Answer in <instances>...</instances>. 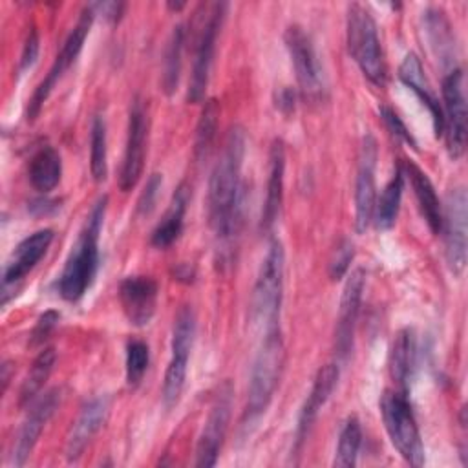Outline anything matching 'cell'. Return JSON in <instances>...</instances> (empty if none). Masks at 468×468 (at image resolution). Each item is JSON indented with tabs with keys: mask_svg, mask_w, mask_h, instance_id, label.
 I'll use <instances>...</instances> for the list:
<instances>
[{
	"mask_svg": "<svg viewBox=\"0 0 468 468\" xmlns=\"http://www.w3.org/2000/svg\"><path fill=\"white\" fill-rule=\"evenodd\" d=\"M245 157V132L232 126L208 181V219L221 245H229L241 218V166Z\"/></svg>",
	"mask_w": 468,
	"mask_h": 468,
	"instance_id": "1",
	"label": "cell"
},
{
	"mask_svg": "<svg viewBox=\"0 0 468 468\" xmlns=\"http://www.w3.org/2000/svg\"><path fill=\"white\" fill-rule=\"evenodd\" d=\"M108 197L95 201L86 221L66 258L64 269L58 276V294L66 302H79L90 289L99 267V236L106 214Z\"/></svg>",
	"mask_w": 468,
	"mask_h": 468,
	"instance_id": "2",
	"label": "cell"
},
{
	"mask_svg": "<svg viewBox=\"0 0 468 468\" xmlns=\"http://www.w3.org/2000/svg\"><path fill=\"white\" fill-rule=\"evenodd\" d=\"M285 362V347L280 329L265 333L250 369V382L245 404V422H254L269 408L278 388Z\"/></svg>",
	"mask_w": 468,
	"mask_h": 468,
	"instance_id": "3",
	"label": "cell"
},
{
	"mask_svg": "<svg viewBox=\"0 0 468 468\" xmlns=\"http://www.w3.org/2000/svg\"><path fill=\"white\" fill-rule=\"evenodd\" d=\"M347 51L358 64L364 77L382 86L386 82V62L377 31V22L371 13L360 4H349L347 7Z\"/></svg>",
	"mask_w": 468,
	"mask_h": 468,
	"instance_id": "4",
	"label": "cell"
},
{
	"mask_svg": "<svg viewBox=\"0 0 468 468\" xmlns=\"http://www.w3.org/2000/svg\"><path fill=\"white\" fill-rule=\"evenodd\" d=\"M285 252L280 239H272L261 260L258 278L252 289V318L265 333L278 327L283 298Z\"/></svg>",
	"mask_w": 468,
	"mask_h": 468,
	"instance_id": "5",
	"label": "cell"
},
{
	"mask_svg": "<svg viewBox=\"0 0 468 468\" xmlns=\"http://www.w3.org/2000/svg\"><path fill=\"white\" fill-rule=\"evenodd\" d=\"M380 415L391 444L413 466L424 464V446L408 399L400 389H386L380 397Z\"/></svg>",
	"mask_w": 468,
	"mask_h": 468,
	"instance_id": "6",
	"label": "cell"
},
{
	"mask_svg": "<svg viewBox=\"0 0 468 468\" xmlns=\"http://www.w3.org/2000/svg\"><path fill=\"white\" fill-rule=\"evenodd\" d=\"M196 336V314L190 305H185L179 309L174 320L172 329V342H170V360L165 371L163 380V402L166 408H174L183 393L185 380H186V369H188V358L194 346Z\"/></svg>",
	"mask_w": 468,
	"mask_h": 468,
	"instance_id": "7",
	"label": "cell"
},
{
	"mask_svg": "<svg viewBox=\"0 0 468 468\" xmlns=\"http://www.w3.org/2000/svg\"><path fill=\"white\" fill-rule=\"evenodd\" d=\"M203 9H205L203 13L205 16L199 22V27L196 33L194 62H192V73H190V82L186 91L188 102H201L205 99L212 60H214V51H216V38L225 18L227 4L214 2V4L203 5Z\"/></svg>",
	"mask_w": 468,
	"mask_h": 468,
	"instance_id": "8",
	"label": "cell"
},
{
	"mask_svg": "<svg viewBox=\"0 0 468 468\" xmlns=\"http://www.w3.org/2000/svg\"><path fill=\"white\" fill-rule=\"evenodd\" d=\"M93 18H95V11L91 7V4L84 5V9L80 11L75 26L71 27V31L68 33L60 51L57 53L48 75L42 79V82L35 88L31 99H29V104H27V121H35V117L40 113L44 102L48 101L49 93L53 91L55 84L60 80V77L66 73V69L77 60L82 46H84V40L91 29V24H93Z\"/></svg>",
	"mask_w": 468,
	"mask_h": 468,
	"instance_id": "9",
	"label": "cell"
},
{
	"mask_svg": "<svg viewBox=\"0 0 468 468\" xmlns=\"http://www.w3.org/2000/svg\"><path fill=\"white\" fill-rule=\"evenodd\" d=\"M444 238V256L450 271L459 276L466 267L468 247V197L464 186L448 190L441 205V230Z\"/></svg>",
	"mask_w": 468,
	"mask_h": 468,
	"instance_id": "10",
	"label": "cell"
},
{
	"mask_svg": "<svg viewBox=\"0 0 468 468\" xmlns=\"http://www.w3.org/2000/svg\"><path fill=\"white\" fill-rule=\"evenodd\" d=\"M283 40L291 55V62H292L302 95L309 101L322 99L325 91V80H324L322 66L309 33H305L302 26L292 24L285 29Z\"/></svg>",
	"mask_w": 468,
	"mask_h": 468,
	"instance_id": "11",
	"label": "cell"
},
{
	"mask_svg": "<svg viewBox=\"0 0 468 468\" xmlns=\"http://www.w3.org/2000/svg\"><path fill=\"white\" fill-rule=\"evenodd\" d=\"M442 133L450 157L459 159L466 148V93L461 68L450 69L442 79Z\"/></svg>",
	"mask_w": 468,
	"mask_h": 468,
	"instance_id": "12",
	"label": "cell"
},
{
	"mask_svg": "<svg viewBox=\"0 0 468 468\" xmlns=\"http://www.w3.org/2000/svg\"><path fill=\"white\" fill-rule=\"evenodd\" d=\"M232 410V386L225 380L210 404L203 430L196 444V466H214L223 446Z\"/></svg>",
	"mask_w": 468,
	"mask_h": 468,
	"instance_id": "13",
	"label": "cell"
},
{
	"mask_svg": "<svg viewBox=\"0 0 468 468\" xmlns=\"http://www.w3.org/2000/svg\"><path fill=\"white\" fill-rule=\"evenodd\" d=\"M146 139H148V113L143 99L135 97L130 106L126 146H124L122 166L119 174V188L122 192H130L137 185L143 174Z\"/></svg>",
	"mask_w": 468,
	"mask_h": 468,
	"instance_id": "14",
	"label": "cell"
},
{
	"mask_svg": "<svg viewBox=\"0 0 468 468\" xmlns=\"http://www.w3.org/2000/svg\"><path fill=\"white\" fill-rule=\"evenodd\" d=\"M377 141L373 135H366L358 154L356 179H355V229L358 234L366 232L373 221L375 212V168H377Z\"/></svg>",
	"mask_w": 468,
	"mask_h": 468,
	"instance_id": "15",
	"label": "cell"
},
{
	"mask_svg": "<svg viewBox=\"0 0 468 468\" xmlns=\"http://www.w3.org/2000/svg\"><path fill=\"white\" fill-rule=\"evenodd\" d=\"M366 285V272L362 267H356L351 271V274L346 280V285L342 289V298H340V309H338V320H336V329H335V349L336 356L344 362L351 349H353V340H355V327L360 313V302H362V292Z\"/></svg>",
	"mask_w": 468,
	"mask_h": 468,
	"instance_id": "16",
	"label": "cell"
},
{
	"mask_svg": "<svg viewBox=\"0 0 468 468\" xmlns=\"http://www.w3.org/2000/svg\"><path fill=\"white\" fill-rule=\"evenodd\" d=\"M62 400V391L58 388L46 391L27 411V417L24 419L16 441L13 444V453H11V461L15 466H22L27 457L31 455L44 426L48 424V420L53 417V413L57 411V408L60 406Z\"/></svg>",
	"mask_w": 468,
	"mask_h": 468,
	"instance_id": "17",
	"label": "cell"
},
{
	"mask_svg": "<svg viewBox=\"0 0 468 468\" xmlns=\"http://www.w3.org/2000/svg\"><path fill=\"white\" fill-rule=\"evenodd\" d=\"M121 307L130 324L146 325L157 305V283L150 276H126L119 285Z\"/></svg>",
	"mask_w": 468,
	"mask_h": 468,
	"instance_id": "18",
	"label": "cell"
},
{
	"mask_svg": "<svg viewBox=\"0 0 468 468\" xmlns=\"http://www.w3.org/2000/svg\"><path fill=\"white\" fill-rule=\"evenodd\" d=\"M112 406V399L108 395H99L90 399L82 408L79 417L75 419L68 441H66V457L68 461H77L93 435L102 428L108 419Z\"/></svg>",
	"mask_w": 468,
	"mask_h": 468,
	"instance_id": "19",
	"label": "cell"
},
{
	"mask_svg": "<svg viewBox=\"0 0 468 468\" xmlns=\"http://www.w3.org/2000/svg\"><path fill=\"white\" fill-rule=\"evenodd\" d=\"M53 241V230L51 229H40L27 238H24L15 250L11 252L5 267H4V291H7L11 285L24 280V276L40 261V258L46 254Z\"/></svg>",
	"mask_w": 468,
	"mask_h": 468,
	"instance_id": "20",
	"label": "cell"
},
{
	"mask_svg": "<svg viewBox=\"0 0 468 468\" xmlns=\"http://www.w3.org/2000/svg\"><path fill=\"white\" fill-rule=\"evenodd\" d=\"M338 377H340V367L336 362H329L325 366H322L314 377L313 388L302 406L300 417H298V426H296V450L302 446V442L305 441L309 428L313 426L318 411L322 410V406L327 402V399L331 397V393L335 391L336 384H338Z\"/></svg>",
	"mask_w": 468,
	"mask_h": 468,
	"instance_id": "21",
	"label": "cell"
},
{
	"mask_svg": "<svg viewBox=\"0 0 468 468\" xmlns=\"http://www.w3.org/2000/svg\"><path fill=\"white\" fill-rule=\"evenodd\" d=\"M397 75L419 97V101L428 108L431 121H433L435 137L442 135V108H441V102L422 69L420 58L415 53H408L402 58Z\"/></svg>",
	"mask_w": 468,
	"mask_h": 468,
	"instance_id": "22",
	"label": "cell"
},
{
	"mask_svg": "<svg viewBox=\"0 0 468 468\" xmlns=\"http://www.w3.org/2000/svg\"><path fill=\"white\" fill-rule=\"evenodd\" d=\"M283 174H285V148L282 139H274L269 150V176H267V192L261 210V227L269 230L282 208L283 203Z\"/></svg>",
	"mask_w": 468,
	"mask_h": 468,
	"instance_id": "23",
	"label": "cell"
},
{
	"mask_svg": "<svg viewBox=\"0 0 468 468\" xmlns=\"http://www.w3.org/2000/svg\"><path fill=\"white\" fill-rule=\"evenodd\" d=\"M188 197H190V188L186 186V183H181L176 188V192H174V196L170 199V205L165 210L161 221L152 230L150 241H152L154 247L165 249V247L172 245L181 236Z\"/></svg>",
	"mask_w": 468,
	"mask_h": 468,
	"instance_id": "24",
	"label": "cell"
},
{
	"mask_svg": "<svg viewBox=\"0 0 468 468\" xmlns=\"http://www.w3.org/2000/svg\"><path fill=\"white\" fill-rule=\"evenodd\" d=\"M400 166H402L404 177L410 179V185L413 188V194L417 197V203H419L424 221L428 223V227L433 234H439V230H441V201L435 194V188H433L430 177L411 161H406Z\"/></svg>",
	"mask_w": 468,
	"mask_h": 468,
	"instance_id": "25",
	"label": "cell"
},
{
	"mask_svg": "<svg viewBox=\"0 0 468 468\" xmlns=\"http://www.w3.org/2000/svg\"><path fill=\"white\" fill-rule=\"evenodd\" d=\"M415 367V335L404 327L397 331L389 351V375L397 384V389L410 393V382Z\"/></svg>",
	"mask_w": 468,
	"mask_h": 468,
	"instance_id": "26",
	"label": "cell"
},
{
	"mask_svg": "<svg viewBox=\"0 0 468 468\" xmlns=\"http://www.w3.org/2000/svg\"><path fill=\"white\" fill-rule=\"evenodd\" d=\"M60 176H62L60 154L49 144L38 148L33 154L27 168V177L31 186L42 194H48L58 185Z\"/></svg>",
	"mask_w": 468,
	"mask_h": 468,
	"instance_id": "27",
	"label": "cell"
},
{
	"mask_svg": "<svg viewBox=\"0 0 468 468\" xmlns=\"http://www.w3.org/2000/svg\"><path fill=\"white\" fill-rule=\"evenodd\" d=\"M424 27L430 38V46L433 48L437 58L446 66L450 64L452 69L457 68L453 66L455 62V42H453V31L441 9H428L424 13Z\"/></svg>",
	"mask_w": 468,
	"mask_h": 468,
	"instance_id": "28",
	"label": "cell"
},
{
	"mask_svg": "<svg viewBox=\"0 0 468 468\" xmlns=\"http://www.w3.org/2000/svg\"><path fill=\"white\" fill-rule=\"evenodd\" d=\"M404 172L402 166L397 165L391 179L386 183L380 197L375 201V227L380 230H388L395 225L399 208H400V199H402V190H404Z\"/></svg>",
	"mask_w": 468,
	"mask_h": 468,
	"instance_id": "29",
	"label": "cell"
},
{
	"mask_svg": "<svg viewBox=\"0 0 468 468\" xmlns=\"http://www.w3.org/2000/svg\"><path fill=\"white\" fill-rule=\"evenodd\" d=\"M183 46H185V27L179 24L174 27L166 49H165V60H163V91L166 95H172L177 90L179 73H181V57H183Z\"/></svg>",
	"mask_w": 468,
	"mask_h": 468,
	"instance_id": "30",
	"label": "cell"
},
{
	"mask_svg": "<svg viewBox=\"0 0 468 468\" xmlns=\"http://www.w3.org/2000/svg\"><path fill=\"white\" fill-rule=\"evenodd\" d=\"M55 360H57L55 347H46L37 355V358L33 360V364H31V367H29V371H27L24 382H22L20 404L29 402L42 389L44 382L49 378V375L53 371Z\"/></svg>",
	"mask_w": 468,
	"mask_h": 468,
	"instance_id": "31",
	"label": "cell"
},
{
	"mask_svg": "<svg viewBox=\"0 0 468 468\" xmlns=\"http://www.w3.org/2000/svg\"><path fill=\"white\" fill-rule=\"evenodd\" d=\"M218 117H219V102L216 99L205 101L201 110L197 126H196V139H194V155L196 159L207 157L218 132Z\"/></svg>",
	"mask_w": 468,
	"mask_h": 468,
	"instance_id": "32",
	"label": "cell"
},
{
	"mask_svg": "<svg viewBox=\"0 0 468 468\" xmlns=\"http://www.w3.org/2000/svg\"><path fill=\"white\" fill-rule=\"evenodd\" d=\"M362 444V428L356 417H349L340 431L338 446L335 452L333 464L338 468H351L356 464L358 450Z\"/></svg>",
	"mask_w": 468,
	"mask_h": 468,
	"instance_id": "33",
	"label": "cell"
},
{
	"mask_svg": "<svg viewBox=\"0 0 468 468\" xmlns=\"http://www.w3.org/2000/svg\"><path fill=\"white\" fill-rule=\"evenodd\" d=\"M106 155V122L102 115L91 119L90 128V170L95 181H104L108 174Z\"/></svg>",
	"mask_w": 468,
	"mask_h": 468,
	"instance_id": "34",
	"label": "cell"
},
{
	"mask_svg": "<svg viewBox=\"0 0 468 468\" xmlns=\"http://www.w3.org/2000/svg\"><path fill=\"white\" fill-rule=\"evenodd\" d=\"M126 382L128 386L135 388L150 364V349L148 344L143 340H130L126 344Z\"/></svg>",
	"mask_w": 468,
	"mask_h": 468,
	"instance_id": "35",
	"label": "cell"
},
{
	"mask_svg": "<svg viewBox=\"0 0 468 468\" xmlns=\"http://www.w3.org/2000/svg\"><path fill=\"white\" fill-rule=\"evenodd\" d=\"M355 256V245L349 238H342L338 245L333 249V254L329 258V278L331 280H342L344 274L349 269V263Z\"/></svg>",
	"mask_w": 468,
	"mask_h": 468,
	"instance_id": "36",
	"label": "cell"
},
{
	"mask_svg": "<svg viewBox=\"0 0 468 468\" xmlns=\"http://www.w3.org/2000/svg\"><path fill=\"white\" fill-rule=\"evenodd\" d=\"M378 113H380V119L384 121L386 128L389 130V133H391L393 137H397L399 141L410 144L411 148H417V143H415L411 132L406 128L404 121L399 117V113H397L395 110H391L389 106H380V108H378Z\"/></svg>",
	"mask_w": 468,
	"mask_h": 468,
	"instance_id": "37",
	"label": "cell"
},
{
	"mask_svg": "<svg viewBox=\"0 0 468 468\" xmlns=\"http://www.w3.org/2000/svg\"><path fill=\"white\" fill-rule=\"evenodd\" d=\"M161 185H163V177L161 174L154 172L148 179H146V185L137 199V214L141 216H146L154 210L155 207V201H157V196H159V190H161Z\"/></svg>",
	"mask_w": 468,
	"mask_h": 468,
	"instance_id": "38",
	"label": "cell"
},
{
	"mask_svg": "<svg viewBox=\"0 0 468 468\" xmlns=\"http://www.w3.org/2000/svg\"><path fill=\"white\" fill-rule=\"evenodd\" d=\"M58 318H60V314L57 311H46L44 314H40L33 331H31V344L33 346L42 344L48 338V335L55 329Z\"/></svg>",
	"mask_w": 468,
	"mask_h": 468,
	"instance_id": "39",
	"label": "cell"
},
{
	"mask_svg": "<svg viewBox=\"0 0 468 468\" xmlns=\"http://www.w3.org/2000/svg\"><path fill=\"white\" fill-rule=\"evenodd\" d=\"M38 57V33L35 27H31V31L27 33L24 46H22V53H20V64H18V71H26L29 69L35 60Z\"/></svg>",
	"mask_w": 468,
	"mask_h": 468,
	"instance_id": "40",
	"label": "cell"
},
{
	"mask_svg": "<svg viewBox=\"0 0 468 468\" xmlns=\"http://www.w3.org/2000/svg\"><path fill=\"white\" fill-rule=\"evenodd\" d=\"M95 15H101L110 20V22H117L122 15V9H124V4L122 2H99V4H91Z\"/></svg>",
	"mask_w": 468,
	"mask_h": 468,
	"instance_id": "41",
	"label": "cell"
},
{
	"mask_svg": "<svg viewBox=\"0 0 468 468\" xmlns=\"http://www.w3.org/2000/svg\"><path fill=\"white\" fill-rule=\"evenodd\" d=\"M294 101H296V91L289 86L282 88L276 95V106L283 112V113H289L294 110Z\"/></svg>",
	"mask_w": 468,
	"mask_h": 468,
	"instance_id": "42",
	"label": "cell"
},
{
	"mask_svg": "<svg viewBox=\"0 0 468 468\" xmlns=\"http://www.w3.org/2000/svg\"><path fill=\"white\" fill-rule=\"evenodd\" d=\"M9 369H11V364L9 362H4V366H2V384H4V391H5V388H7V384H9Z\"/></svg>",
	"mask_w": 468,
	"mask_h": 468,
	"instance_id": "43",
	"label": "cell"
},
{
	"mask_svg": "<svg viewBox=\"0 0 468 468\" xmlns=\"http://www.w3.org/2000/svg\"><path fill=\"white\" fill-rule=\"evenodd\" d=\"M166 5H168V7H170V9H176V11H179V9H181V7H185V4H183V2H179V4H174V2H168V4H166Z\"/></svg>",
	"mask_w": 468,
	"mask_h": 468,
	"instance_id": "44",
	"label": "cell"
}]
</instances>
